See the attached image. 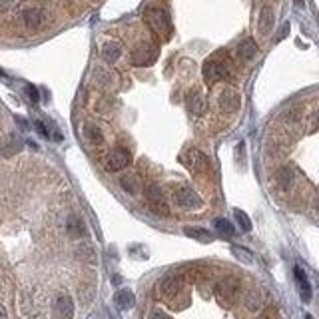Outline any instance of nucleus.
Masks as SVG:
<instances>
[{
  "label": "nucleus",
  "mask_w": 319,
  "mask_h": 319,
  "mask_svg": "<svg viewBox=\"0 0 319 319\" xmlns=\"http://www.w3.org/2000/svg\"><path fill=\"white\" fill-rule=\"evenodd\" d=\"M146 22H148V26H150L156 34H160V36H168L170 30H172L170 16H168V12L162 10V8H150V10H146Z\"/></svg>",
  "instance_id": "f257e3e1"
},
{
  "label": "nucleus",
  "mask_w": 319,
  "mask_h": 319,
  "mask_svg": "<svg viewBox=\"0 0 319 319\" xmlns=\"http://www.w3.org/2000/svg\"><path fill=\"white\" fill-rule=\"evenodd\" d=\"M237 291H240V281L235 277H223L215 285V293H217V299L221 303H231L235 299Z\"/></svg>",
  "instance_id": "f03ea898"
},
{
  "label": "nucleus",
  "mask_w": 319,
  "mask_h": 319,
  "mask_svg": "<svg viewBox=\"0 0 319 319\" xmlns=\"http://www.w3.org/2000/svg\"><path fill=\"white\" fill-rule=\"evenodd\" d=\"M182 160L186 162V166L192 170V172H198V174H204V172H208L210 170V160L206 154H202L200 150H196V148H190Z\"/></svg>",
  "instance_id": "7ed1b4c3"
},
{
  "label": "nucleus",
  "mask_w": 319,
  "mask_h": 319,
  "mask_svg": "<svg viewBox=\"0 0 319 319\" xmlns=\"http://www.w3.org/2000/svg\"><path fill=\"white\" fill-rule=\"evenodd\" d=\"M174 202H176L178 208H184V210H196V208H202V198H200L196 192L188 190V188L178 190V192L174 194Z\"/></svg>",
  "instance_id": "20e7f679"
},
{
  "label": "nucleus",
  "mask_w": 319,
  "mask_h": 319,
  "mask_svg": "<svg viewBox=\"0 0 319 319\" xmlns=\"http://www.w3.org/2000/svg\"><path fill=\"white\" fill-rule=\"evenodd\" d=\"M158 289L166 299H174V297L182 291V277H178V275H168V277H164L162 283L158 285Z\"/></svg>",
  "instance_id": "39448f33"
},
{
  "label": "nucleus",
  "mask_w": 319,
  "mask_h": 319,
  "mask_svg": "<svg viewBox=\"0 0 319 319\" xmlns=\"http://www.w3.org/2000/svg\"><path fill=\"white\" fill-rule=\"evenodd\" d=\"M225 72H227V68H225L221 62H217V60H208V62L204 64V80H206L208 84L219 82V80L225 76Z\"/></svg>",
  "instance_id": "423d86ee"
},
{
  "label": "nucleus",
  "mask_w": 319,
  "mask_h": 319,
  "mask_svg": "<svg viewBox=\"0 0 319 319\" xmlns=\"http://www.w3.org/2000/svg\"><path fill=\"white\" fill-rule=\"evenodd\" d=\"M217 102H219V108H221L223 112H235V110L240 108V104H242V98H240V94H237L233 88H225V90L219 94Z\"/></svg>",
  "instance_id": "0eeeda50"
},
{
  "label": "nucleus",
  "mask_w": 319,
  "mask_h": 319,
  "mask_svg": "<svg viewBox=\"0 0 319 319\" xmlns=\"http://www.w3.org/2000/svg\"><path fill=\"white\" fill-rule=\"evenodd\" d=\"M156 58H158V50L154 46H140L132 54V62L136 66H150L156 62Z\"/></svg>",
  "instance_id": "6e6552de"
},
{
  "label": "nucleus",
  "mask_w": 319,
  "mask_h": 319,
  "mask_svg": "<svg viewBox=\"0 0 319 319\" xmlns=\"http://www.w3.org/2000/svg\"><path fill=\"white\" fill-rule=\"evenodd\" d=\"M130 164V154L126 150H114L106 160V168L112 172H118Z\"/></svg>",
  "instance_id": "1a4fd4ad"
},
{
  "label": "nucleus",
  "mask_w": 319,
  "mask_h": 319,
  "mask_svg": "<svg viewBox=\"0 0 319 319\" xmlns=\"http://www.w3.org/2000/svg\"><path fill=\"white\" fill-rule=\"evenodd\" d=\"M20 148H22V142H20V138H18L16 134H8V136L2 140V144H0V152H2L6 158H10V156H14L16 152H20Z\"/></svg>",
  "instance_id": "9d476101"
},
{
  "label": "nucleus",
  "mask_w": 319,
  "mask_h": 319,
  "mask_svg": "<svg viewBox=\"0 0 319 319\" xmlns=\"http://www.w3.org/2000/svg\"><path fill=\"white\" fill-rule=\"evenodd\" d=\"M188 108H190V112L194 116H204V112H206V100H204V94L200 90L190 92V96H188Z\"/></svg>",
  "instance_id": "9b49d317"
},
{
  "label": "nucleus",
  "mask_w": 319,
  "mask_h": 319,
  "mask_svg": "<svg viewBox=\"0 0 319 319\" xmlns=\"http://www.w3.org/2000/svg\"><path fill=\"white\" fill-rule=\"evenodd\" d=\"M293 273H295V281H297V285H299V291H301L303 301H309V299H311V285H309V279H307L305 271L297 266L293 269Z\"/></svg>",
  "instance_id": "f8f14e48"
},
{
  "label": "nucleus",
  "mask_w": 319,
  "mask_h": 319,
  "mask_svg": "<svg viewBox=\"0 0 319 319\" xmlns=\"http://www.w3.org/2000/svg\"><path fill=\"white\" fill-rule=\"evenodd\" d=\"M22 18H24L26 26H30V28H36V26H40V22H42L44 14H42V10H40L38 6H28V8H24V12H22Z\"/></svg>",
  "instance_id": "ddd939ff"
},
{
  "label": "nucleus",
  "mask_w": 319,
  "mask_h": 319,
  "mask_svg": "<svg viewBox=\"0 0 319 319\" xmlns=\"http://www.w3.org/2000/svg\"><path fill=\"white\" fill-rule=\"evenodd\" d=\"M114 299H116V305H118L120 309H130V307L136 303V297H134V293H132L130 289H120Z\"/></svg>",
  "instance_id": "4468645a"
},
{
  "label": "nucleus",
  "mask_w": 319,
  "mask_h": 319,
  "mask_svg": "<svg viewBox=\"0 0 319 319\" xmlns=\"http://www.w3.org/2000/svg\"><path fill=\"white\" fill-rule=\"evenodd\" d=\"M256 54H258V46H256L254 40H244V42H240V46H237V56H240L242 60H252Z\"/></svg>",
  "instance_id": "2eb2a0df"
},
{
  "label": "nucleus",
  "mask_w": 319,
  "mask_h": 319,
  "mask_svg": "<svg viewBox=\"0 0 319 319\" xmlns=\"http://www.w3.org/2000/svg\"><path fill=\"white\" fill-rule=\"evenodd\" d=\"M273 28V10L269 6H264L260 12V30L262 34H267Z\"/></svg>",
  "instance_id": "dca6fc26"
},
{
  "label": "nucleus",
  "mask_w": 319,
  "mask_h": 319,
  "mask_svg": "<svg viewBox=\"0 0 319 319\" xmlns=\"http://www.w3.org/2000/svg\"><path fill=\"white\" fill-rule=\"evenodd\" d=\"M244 305H246L250 311H258L260 305H262V295H260V291H258V289H250V291L246 293V297H244Z\"/></svg>",
  "instance_id": "f3484780"
},
{
  "label": "nucleus",
  "mask_w": 319,
  "mask_h": 319,
  "mask_svg": "<svg viewBox=\"0 0 319 319\" xmlns=\"http://www.w3.org/2000/svg\"><path fill=\"white\" fill-rule=\"evenodd\" d=\"M120 54H122V46L118 42H106L102 48V56L106 62H116L120 58Z\"/></svg>",
  "instance_id": "a211bd4d"
},
{
  "label": "nucleus",
  "mask_w": 319,
  "mask_h": 319,
  "mask_svg": "<svg viewBox=\"0 0 319 319\" xmlns=\"http://www.w3.org/2000/svg\"><path fill=\"white\" fill-rule=\"evenodd\" d=\"M56 311H58V315L62 319H70L72 317V313H74V307H72V301H70V297H60L58 301H56Z\"/></svg>",
  "instance_id": "6ab92c4d"
},
{
  "label": "nucleus",
  "mask_w": 319,
  "mask_h": 319,
  "mask_svg": "<svg viewBox=\"0 0 319 319\" xmlns=\"http://www.w3.org/2000/svg\"><path fill=\"white\" fill-rule=\"evenodd\" d=\"M184 231H186L188 237H194L198 242H212V233L204 227H186Z\"/></svg>",
  "instance_id": "aec40b11"
},
{
  "label": "nucleus",
  "mask_w": 319,
  "mask_h": 319,
  "mask_svg": "<svg viewBox=\"0 0 319 319\" xmlns=\"http://www.w3.org/2000/svg\"><path fill=\"white\" fill-rule=\"evenodd\" d=\"M84 132H86V138H88L92 144H102V142H104V136H102V132H100L98 126L86 124V126H84Z\"/></svg>",
  "instance_id": "412c9836"
},
{
  "label": "nucleus",
  "mask_w": 319,
  "mask_h": 319,
  "mask_svg": "<svg viewBox=\"0 0 319 319\" xmlns=\"http://www.w3.org/2000/svg\"><path fill=\"white\" fill-rule=\"evenodd\" d=\"M94 80H96V84L102 86V88H110V86L114 84V76H112V72H108V70H96Z\"/></svg>",
  "instance_id": "4be33fe9"
},
{
  "label": "nucleus",
  "mask_w": 319,
  "mask_h": 319,
  "mask_svg": "<svg viewBox=\"0 0 319 319\" xmlns=\"http://www.w3.org/2000/svg\"><path fill=\"white\" fill-rule=\"evenodd\" d=\"M275 180H277V184L285 190V188H289L291 186V182H293V176H291V172L287 170V168H281V170H277V174H275Z\"/></svg>",
  "instance_id": "5701e85b"
},
{
  "label": "nucleus",
  "mask_w": 319,
  "mask_h": 319,
  "mask_svg": "<svg viewBox=\"0 0 319 319\" xmlns=\"http://www.w3.org/2000/svg\"><path fill=\"white\" fill-rule=\"evenodd\" d=\"M120 184H122V188H124L126 192H130V194H138V192H140V182H138L134 176H124V178L120 180Z\"/></svg>",
  "instance_id": "b1692460"
},
{
  "label": "nucleus",
  "mask_w": 319,
  "mask_h": 319,
  "mask_svg": "<svg viewBox=\"0 0 319 319\" xmlns=\"http://www.w3.org/2000/svg\"><path fill=\"white\" fill-rule=\"evenodd\" d=\"M213 225H215V229H217L221 235H225V237H231V235L235 233L233 225H231L227 219H215V221H213Z\"/></svg>",
  "instance_id": "393cba45"
},
{
  "label": "nucleus",
  "mask_w": 319,
  "mask_h": 319,
  "mask_svg": "<svg viewBox=\"0 0 319 319\" xmlns=\"http://www.w3.org/2000/svg\"><path fill=\"white\" fill-rule=\"evenodd\" d=\"M146 198H148V202L152 206H160V202H162V190H160L158 186H148L146 188Z\"/></svg>",
  "instance_id": "a878e982"
},
{
  "label": "nucleus",
  "mask_w": 319,
  "mask_h": 319,
  "mask_svg": "<svg viewBox=\"0 0 319 319\" xmlns=\"http://www.w3.org/2000/svg\"><path fill=\"white\" fill-rule=\"evenodd\" d=\"M235 219H237V223H240V227H242L244 231H250V229H252V219L248 217V213L246 212L235 210Z\"/></svg>",
  "instance_id": "bb28decb"
},
{
  "label": "nucleus",
  "mask_w": 319,
  "mask_h": 319,
  "mask_svg": "<svg viewBox=\"0 0 319 319\" xmlns=\"http://www.w3.org/2000/svg\"><path fill=\"white\" fill-rule=\"evenodd\" d=\"M68 231L72 233V235H78L80 231H82V225L76 221V217H70V223H68Z\"/></svg>",
  "instance_id": "cd10ccee"
},
{
  "label": "nucleus",
  "mask_w": 319,
  "mask_h": 319,
  "mask_svg": "<svg viewBox=\"0 0 319 319\" xmlns=\"http://www.w3.org/2000/svg\"><path fill=\"white\" fill-rule=\"evenodd\" d=\"M34 126H36V130H38V134H40V136H44V138H50V132H48V128H46L42 122H34Z\"/></svg>",
  "instance_id": "c85d7f7f"
},
{
  "label": "nucleus",
  "mask_w": 319,
  "mask_h": 319,
  "mask_svg": "<svg viewBox=\"0 0 319 319\" xmlns=\"http://www.w3.org/2000/svg\"><path fill=\"white\" fill-rule=\"evenodd\" d=\"M26 94H28V98L32 102H38V90L34 86H26Z\"/></svg>",
  "instance_id": "c756f323"
},
{
  "label": "nucleus",
  "mask_w": 319,
  "mask_h": 319,
  "mask_svg": "<svg viewBox=\"0 0 319 319\" xmlns=\"http://www.w3.org/2000/svg\"><path fill=\"white\" fill-rule=\"evenodd\" d=\"M16 122H18V126H22L24 130H28V124H26V122H24L22 118H16Z\"/></svg>",
  "instance_id": "7c9ffc66"
},
{
  "label": "nucleus",
  "mask_w": 319,
  "mask_h": 319,
  "mask_svg": "<svg viewBox=\"0 0 319 319\" xmlns=\"http://www.w3.org/2000/svg\"><path fill=\"white\" fill-rule=\"evenodd\" d=\"M150 319H168V317H166L164 313H160V311H156V313H152V317H150Z\"/></svg>",
  "instance_id": "2f4dec72"
},
{
  "label": "nucleus",
  "mask_w": 319,
  "mask_h": 319,
  "mask_svg": "<svg viewBox=\"0 0 319 319\" xmlns=\"http://www.w3.org/2000/svg\"><path fill=\"white\" fill-rule=\"evenodd\" d=\"M0 319H6V311H4V307L0 305Z\"/></svg>",
  "instance_id": "473e14b6"
},
{
  "label": "nucleus",
  "mask_w": 319,
  "mask_h": 319,
  "mask_svg": "<svg viewBox=\"0 0 319 319\" xmlns=\"http://www.w3.org/2000/svg\"><path fill=\"white\" fill-rule=\"evenodd\" d=\"M295 4H297V6H303V0H295Z\"/></svg>",
  "instance_id": "72a5a7b5"
},
{
  "label": "nucleus",
  "mask_w": 319,
  "mask_h": 319,
  "mask_svg": "<svg viewBox=\"0 0 319 319\" xmlns=\"http://www.w3.org/2000/svg\"><path fill=\"white\" fill-rule=\"evenodd\" d=\"M0 76H4V72H2V70H0Z\"/></svg>",
  "instance_id": "f704fd0d"
},
{
  "label": "nucleus",
  "mask_w": 319,
  "mask_h": 319,
  "mask_svg": "<svg viewBox=\"0 0 319 319\" xmlns=\"http://www.w3.org/2000/svg\"><path fill=\"white\" fill-rule=\"evenodd\" d=\"M307 319H313V317H311V315H307Z\"/></svg>",
  "instance_id": "c9c22d12"
}]
</instances>
